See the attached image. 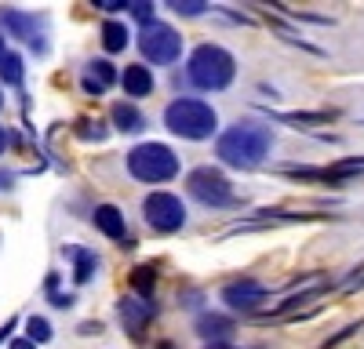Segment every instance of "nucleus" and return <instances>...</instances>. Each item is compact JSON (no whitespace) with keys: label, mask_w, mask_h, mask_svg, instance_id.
Segmentation results:
<instances>
[{"label":"nucleus","mask_w":364,"mask_h":349,"mask_svg":"<svg viewBox=\"0 0 364 349\" xmlns=\"http://www.w3.org/2000/svg\"><path fill=\"white\" fill-rule=\"evenodd\" d=\"M269 145H273V135H269L266 124H237L226 135H219L215 153H219L223 164L248 171V167H259L266 160Z\"/></svg>","instance_id":"f257e3e1"},{"label":"nucleus","mask_w":364,"mask_h":349,"mask_svg":"<svg viewBox=\"0 0 364 349\" xmlns=\"http://www.w3.org/2000/svg\"><path fill=\"white\" fill-rule=\"evenodd\" d=\"M164 124H168V131L178 135V138L200 142V138L215 135L219 113L211 109L208 102H200V99H175V102L164 109Z\"/></svg>","instance_id":"f03ea898"},{"label":"nucleus","mask_w":364,"mask_h":349,"mask_svg":"<svg viewBox=\"0 0 364 349\" xmlns=\"http://www.w3.org/2000/svg\"><path fill=\"white\" fill-rule=\"evenodd\" d=\"M190 80L200 87V92H223L230 87L233 73H237V62L233 55L219 44H200L193 55H190V66H186Z\"/></svg>","instance_id":"7ed1b4c3"},{"label":"nucleus","mask_w":364,"mask_h":349,"mask_svg":"<svg viewBox=\"0 0 364 349\" xmlns=\"http://www.w3.org/2000/svg\"><path fill=\"white\" fill-rule=\"evenodd\" d=\"M128 171L135 174L139 182H149V186H161L168 179L178 174V157L168 150L164 142H142L128 153Z\"/></svg>","instance_id":"20e7f679"},{"label":"nucleus","mask_w":364,"mask_h":349,"mask_svg":"<svg viewBox=\"0 0 364 349\" xmlns=\"http://www.w3.org/2000/svg\"><path fill=\"white\" fill-rule=\"evenodd\" d=\"M186 189L200 204H208V208H226V204H237L233 186H230V179H226L219 167H197V171H190Z\"/></svg>","instance_id":"39448f33"},{"label":"nucleus","mask_w":364,"mask_h":349,"mask_svg":"<svg viewBox=\"0 0 364 349\" xmlns=\"http://www.w3.org/2000/svg\"><path fill=\"white\" fill-rule=\"evenodd\" d=\"M139 48H142V55L149 58V62H157V66H171L175 58L182 55V37L175 33L171 26H164V22H149V26H142Z\"/></svg>","instance_id":"423d86ee"},{"label":"nucleus","mask_w":364,"mask_h":349,"mask_svg":"<svg viewBox=\"0 0 364 349\" xmlns=\"http://www.w3.org/2000/svg\"><path fill=\"white\" fill-rule=\"evenodd\" d=\"M142 211H146V222L157 233H175V229L186 226V208H182V200L171 196V193H149Z\"/></svg>","instance_id":"0eeeda50"},{"label":"nucleus","mask_w":364,"mask_h":349,"mask_svg":"<svg viewBox=\"0 0 364 349\" xmlns=\"http://www.w3.org/2000/svg\"><path fill=\"white\" fill-rule=\"evenodd\" d=\"M266 299H269V291H266L262 284H255V280H237V284H226V287H223V302H226L230 309H240V313L259 309Z\"/></svg>","instance_id":"6e6552de"},{"label":"nucleus","mask_w":364,"mask_h":349,"mask_svg":"<svg viewBox=\"0 0 364 349\" xmlns=\"http://www.w3.org/2000/svg\"><path fill=\"white\" fill-rule=\"evenodd\" d=\"M0 22H4L8 29H11V33L15 37H22V40H29V48H33V51H48V44L41 40V26H37V18L33 15H22V11H11V8H4V11H0Z\"/></svg>","instance_id":"1a4fd4ad"},{"label":"nucleus","mask_w":364,"mask_h":349,"mask_svg":"<svg viewBox=\"0 0 364 349\" xmlns=\"http://www.w3.org/2000/svg\"><path fill=\"white\" fill-rule=\"evenodd\" d=\"M95 226L106 233L109 240H117V244H132L128 240V226H124V215H120L113 204H102V208H95Z\"/></svg>","instance_id":"9d476101"},{"label":"nucleus","mask_w":364,"mask_h":349,"mask_svg":"<svg viewBox=\"0 0 364 349\" xmlns=\"http://www.w3.org/2000/svg\"><path fill=\"white\" fill-rule=\"evenodd\" d=\"M117 313L124 316V320H128V328L139 335V331L146 328V320L154 316V306H149L146 299H120V302H117Z\"/></svg>","instance_id":"9b49d317"},{"label":"nucleus","mask_w":364,"mask_h":349,"mask_svg":"<svg viewBox=\"0 0 364 349\" xmlns=\"http://www.w3.org/2000/svg\"><path fill=\"white\" fill-rule=\"evenodd\" d=\"M120 84H124V95H149L154 92V73H149L146 66H124V73H120Z\"/></svg>","instance_id":"f8f14e48"},{"label":"nucleus","mask_w":364,"mask_h":349,"mask_svg":"<svg viewBox=\"0 0 364 349\" xmlns=\"http://www.w3.org/2000/svg\"><path fill=\"white\" fill-rule=\"evenodd\" d=\"M66 258H73V277H77V284H87L91 273L99 270V258L91 255V251H84V248H66Z\"/></svg>","instance_id":"ddd939ff"},{"label":"nucleus","mask_w":364,"mask_h":349,"mask_svg":"<svg viewBox=\"0 0 364 349\" xmlns=\"http://www.w3.org/2000/svg\"><path fill=\"white\" fill-rule=\"evenodd\" d=\"M142 113L135 109V106H128V102H117L113 106V128L117 131H128V135H135V131H142Z\"/></svg>","instance_id":"4468645a"},{"label":"nucleus","mask_w":364,"mask_h":349,"mask_svg":"<svg viewBox=\"0 0 364 349\" xmlns=\"http://www.w3.org/2000/svg\"><path fill=\"white\" fill-rule=\"evenodd\" d=\"M230 331H233V324H230L226 316H215V313H211V316H200V320H197V335H200V338L223 342V338H230Z\"/></svg>","instance_id":"2eb2a0df"},{"label":"nucleus","mask_w":364,"mask_h":349,"mask_svg":"<svg viewBox=\"0 0 364 349\" xmlns=\"http://www.w3.org/2000/svg\"><path fill=\"white\" fill-rule=\"evenodd\" d=\"M273 121H284L291 128H306V124H328L331 113H273Z\"/></svg>","instance_id":"dca6fc26"},{"label":"nucleus","mask_w":364,"mask_h":349,"mask_svg":"<svg viewBox=\"0 0 364 349\" xmlns=\"http://www.w3.org/2000/svg\"><path fill=\"white\" fill-rule=\"evenodd\" d=\"M124 44H128V29L120 22H106L102 26V48L106 51H124Z\"/></svg>","instance_id":"f3484780"},{"label":"nucleus","mask_w":364,"mask_h":349,"mask_svg":"<svg viewBox=\"0 0 364 349\" xmlns=\"http://www.w3.org/2000/svg\"><path fill=\"white\" fill-rule=\"evenodd\" d=\"M26 335H29V342H33V345H44V342H51V324H48V320L44 316H29L26 320Z\"/></svg>","instance_id":"a211bd4d"},{"label":"nucleus","mask_w":364,"mask_h":349,"mask_svg":"<svg viewBox=\"0 0 364 349\" xmlns=\"http://www.w3.org/2000/svg\"><path fill=\"white\" fill-rule=\"evenodd\" d=\"M0 77H4L8 84H22V58L15 51H8L4 58H0Z\"/></svg>","instance_id":"6ab92c4d"},{"label":"nucleus","mask_w":364,"mask_h":349,"mask_svg":"<svg viewBox=\"0 0 364 349\" xmlns=\"http://www.w3.org/2000/svg\"><path fill=\"white\" fill-rule=\"evenodd\" d=\"M154 280H157V270H154V266H139L135 277H132V284L142 291V299H146V302H149V295H154Z\"/></svg>","instance_id":"aec40b11"},{"label":"nucleus","mask_w":364,"mask_h":349,"mask_svg":"<svg viewBox=\"0 0 364 349\" xmlns=\"http://www.w3.org/2000/svg\"><path fill=\"white\" fill-rule=\"evenodd\" d=\"M168 8L178 11V15H186V18H197V15H204L211 4H204V0H171Z\"/></svg>","instance_id":"412c9836"},{"label":"nucleus","mask_w":364,"mask_h":349,"mask_svg":"<svg viewBox=\"0 0 364 349\" xmlns=\"http://www.w3.org/2000/svg\"><path fill=\"white\" fill-rule=\"evenodd\" d=\"M128 11H132V18H139L142 26H149V22H154V4H149V0H132V4H128Z\"/></svg>","instance_id":"4be33fe9"},{"label":"nucleus","mask_w":364,"mask_h":349,"mask_svg":"<svg viewBox=\"0 0 364 349\" xmlns=\"http://www.w3.org/2000/svg\"><path fill=\"white\" fill-rule=\"evenodd\" d=\"M91 80L99 77V87H106V84H113V66L106 62V58H99V62H91V73H87Z\"/></svg>","instance_id":"5701e85b"},{"label":"nucleus","mask_w":364,"mask_h":349,"mask_svg":"<svg viewBox=\"0 0 364 349\" xmlns=\"http://www.w3.org/2000/svg\"><path fill=\"white\" fill-rule=\"evenodd\" d=\"M95 8H102V11H120V8H128L124 0H95Z\"/></svg>","instance_id":"b1692460"},{"label":"nucleus","mask_w":364,"mask_h":349,"mask_svg":"<svg viewBox=\"0 0 364 349\" xmlns=\"http://www.w3.org/2000/svg\"><path fill=\"white\" fill-rule=\"evenodd\" d=\"M51 302H55L58 309H66V306H73V295H55Z\"/></svg>","instance_id":"393cba45"},{"label":"nucleus","mask_w":364,"mask_h":349,"mask_svg":"<svg viewBox=\"0 0 364 349\" xmlns=\"http://www.w3.org/2000/svg\"><path fill=\"white\" fill-rule=\"evenodd\" d=\"M11 349H37V345L29 342V338H22V342H11Z\"/></svg>","instance_id":"a878e982"},{"label":"nucleus","mask_w":364,"mask_h":349,"mask_svg":"<svg viewBox=\"0 0 364 349\" xmlns=\"http://www.w3.org/2000/svg\"><path fill=\"white\" fill-rule=\"evenodd\" d=\"M4 142H8V135H4V128H0V153H4Z\"/></svg>","instance_id":"bb28decb"},{"label":"nucleus","mask_w":364,"mask_h":349,"mask_svg":"<svg viewBox=\"0 0 364 349\" xmlns=\"http://www.w3.org/2000/svg\"><path fill=\"white\" fill-rule=\"evenodd\" d=\"M157 349H175V345H171V342H161V345H157Z\"/></svg>","instance_id":"cd10ccee"},{"label":"nucleus","mask_w":364,"mask_h":349,"mask_svg":"<svg viewBox=\"0 0 364 349\" xmlns=\"http://www.w3.org/2000/svg\"><path fill=\"white\" fill-rule=\"evenodd\" d=\"M0 58H4V37H0Z\"/></svg>","instance_id":"c85d7f7f"},{"label":"nucleus","mask_w":364,"mask_h":349,"mask_svg":"<svg viewBox=\"0 0 364 349\" xmlns=\"http://www.w3.org/2000/svg\"><path fill=\"white\" fill-rule=\"evenodd\" d=\"M211 349H226V345H211Z\"/></svg>","instance_id":"c756f323"},{"label":"nucleus","mask_w":364,"mask_h":349,"mask_svg":"<svg viewBox=\"0 0 364 349\" xmlns=\"http://www.w3.org/2000/svg\"><path fill=\"white\" fill-rule=\"evenodd\" d=\"M0 106H4V99H0Z\"/></svg>","instance_id":"7c9ffc66"}]
</instances>
